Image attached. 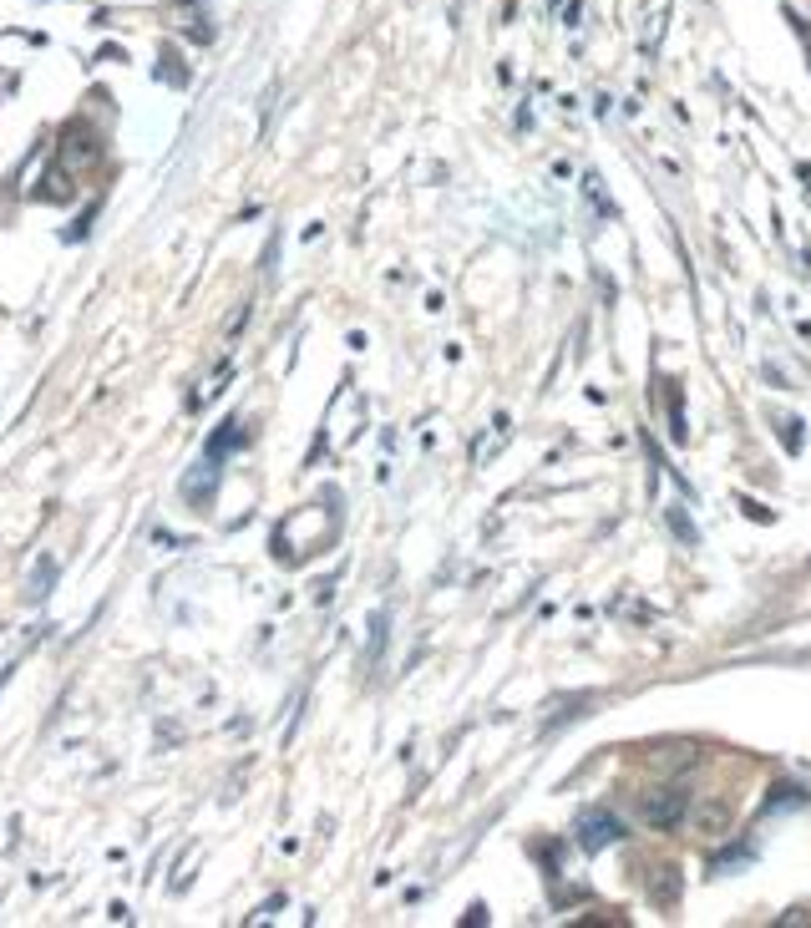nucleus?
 I'll list each match as a JSON object with an SVG mask.
<instances>
[{
	"label": "nucleus",
	"mask_w": 811,
	"mask_h": 928,
	"mask_svg": "<svg viewBox=\"0 0 811 928\" xmlns=\"http://www.w3.org/2000/svg\"><path fill=\"white\" fill-rule=\"evenodd\" d=\"M685 807H690V792H685V786H660V792H644L639 817H644L649 827H679L685 822Z\"/></svg>",
	"instance_id": "obj_1"
},
{
	"label": "nucleus",
	"mask_w": 811,
	"mask_h": 928,
	"mask_svg": "<svg viewBox=\"0 0 811 928\" xmlns=\"http://www.w3.org/2000/svg\"><path fill=\"white\" fill-rule=\"evenodd\" d=\"M685 817H690V827L700 838H725L730 832V802L725 796H700V802L685 807Z\"/></svg>",
	"instance_id": "obj_3"
},
{
	"label": "nucleus",
	"mask_w": 811,
	"mask_h": 928,
	"mask_svg": "<svg viewBox=\"0 0 811 928\" xmlns=\"http://www.w3.org/2000/svg\"><path fill=\"white\" fill-rule=\"evenodd\" d=\"M213 483H219V467H213V462H204L193 477H183V498H188L193 508H208V498H213Z\"/></svg>",
	"instance_id": "obj_5"
},
{
	"label": "nucleus",
	"mask_w": 811,
	"mask_h": 928,
	"mask_svg": "<svg viewBox=\"0 0 811 928\" xmlns=\"http://www.w3.org/2000/svg\"><path fill=\"white\" fill-rule=\"evenodd\" d=\"M51 578H57V559H41L36 563V578H30V594L46 599V594H51Z\"/></svg>",
	"instance_id": "obj_6"
},
{
	"label": "nucleus",
	"mask_w": 811,
	"mask_h": 928,
	"mask_svg": "<svg viewBox=\"0 0 811 928\" xmlns=\"http://www.w3.org/2000/svg\"><path fill=\"white\" fill-rule=\"evenodd\" d=\"M675 893H679V878H675V868H660V883H654V903H675Z\"/></svg>",
	"instance_id": "obj_7"
},
{
	"label": "nucleus",
	"mask_w": 811,
	"mask_h": 928,
	"mask_svg": "<svg viewBox=\"0 0 811 928\" xmlns=\"http://www.w3.org/2000/svg\"><path fill=\"white\" fill-rule=\"evenodd\" d=\"M619 838H624L619 817H609V811H583V817H578V847L604 853L609 842H619Z\"/></svg>",
	"instance_id": "obj_4"
},
{
	"label": "nucleus",
	"mask_w": 811,
	"mask_h": 928,
	"mask_svg": "<svg viewBox=\"0 0 811 928\" xmlns=\"http://www.w3.org/2000/svg\"><path fill=\"white\" fill-rule=\"evenodd\" d=\"M97 158H102V137H97V127H87V122H66V133H61V162H66V173L91 168Z\"/></svg>",
	"instance_id": "obj_2"
}]
</instances>
